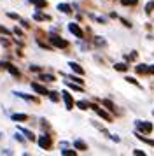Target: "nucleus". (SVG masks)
Here are the masks:
<instances>
[{
  "label": "nucleus",
  "mask_w": 154,
  "mask_h": 156,
  "mask_svg": "<svg viewBox=\"0 0 154 156\" xmlns=\"http://www.w3.org/2000/svg\"><path fill=\"white\" fill-rule=\"evenodd\" d=\"M49 41H51V44H53V46H56V48H61V49L68 46V42H67L65 39H61V37H58V35H51V37H49Z\"/></svg>",
  "instance_id": "f257e3e1"
},
{
  "label": "nucleus",
  "mask_w": 154,
  "mask_h": 156,
  "mask_svg": "<svg viewBox=\"0 0 154 156\" xmlns=\"http://www.w3.org/2000/svg\"><path fill=\"white\" fill-rule=\"evenodd\" d=\"M135 125H137V128H138L140 132H144V133L152 132V123H147V121H137Z\"/></svg>",
  "instance_id": "f03ea898"
},
{
  "label": "nucleus",
  "mask_w": 154,
  "mask_h": 156,
  "mask_svg": "<svg viewBox=\"0 0 154 156\" xmlns=\"http://www.w3.org/2000/svg\"><path fill=\"white\" fill-rule=\"evenodd\" d=\"M39 146H40L42 149H49L51 147V137H49V135H40V137H39Z\"/></svg>",
  "instance_id": "7ed1b4c3"
},
{
  "label": "nucleus",
  "mask_w": 154,
  "mask_h": 156,
  "mask_svg": "<svg viewBox=\"0 0 154 156\" xmlns=\"http://www.w3.org/2000/svg\"><path fill=\"white\" fill-rule=\"evenodd\" d=\"M91 109H93V111H95V112H96L98 116H102V118H103L105 121H110V119H112V118H110V114H109V112H105L103 109H100L98 105H91Z\"/></svg>",
  "instance_id": "20e7f679"
},
{
  "label": "nucleus",
  "mask_w": 154,
  "mask_h": 156,
  "mask_svg": "<svg viewBox=\"0 0 154 156\" xmlns=\"http://www.w3.org/2000/svg\"><path fill=\"white\" fill-rule=\"evenodd\" d=\"M68 30H70V32H72L75 37L82 39V30L79 28V25H77V23H70V25H68Z\"/></svg>",
  "instance_id": "39448f33"
},
{
  "label": "nucleus",
  "mask_w": 154,
  "mask_h": 156,
  "mask_svg": "<svg viewBox=\"0 0 154 156\" xmlns=\"http://www.w3.org/2000/svg\"><path fill=\"white\" fill-rule=\"evenodd\" d=\"M63 95V100H65V105H67V109H72V107H74V98H72V95H70L68 91H63L61 93Z\"/></svg>",
  "instance_id": "423d86ee"
},
{
  "label": "nucleus",
  "mask_w": 154,
  "mask_h": 156,
  "mask_svg": "<svg viewBox=\"0 0 154 156\" xmlns=\"http://www.w3.org/2000/svg\"><path fill=\"white\" fill-rule=\"evenodd\" d=\"M32 90H33V91H37L39 95H49L47 90H46L44 86H40L39 83H32Z\"/></svg>",
  "instance_id": "0eeeda50"
},
{
  "label": "nucleus",
  "mask_w": 154,
  "mask_h": 156,
  "mask_svg": "<svg viewBox=\"0 0 154 156\" xmlns=\"http://www.w3.org/2000/svg\"><path fill=\"white\" fill-rule=\"evenodd\" d=\"M68 67H70V69H72L74 72H75V74H81V76L84 74L82 67H81V65H77V63H74V62H70V63H68Z\"/></svg>",
  "instance_id": "6e6552de"
},
{
  "label": "nucleus",
  "mask_w": 154,
  "mask_h": 156,
  "mask_svg": "<svg viewBox=\"0 0 154 156\" xmlns=\"http://www.w3.org/2000/svg\"><path fill=\"white\" fill-rule=\"evenodd\" d=\"M58 11H61V12H65V14L72 12V9H70L68 4H58Z\"/></svg>",
  "instance_id": "1a4fd4ad"
},
{
  "label": "nucleus",
  "mask_w": 154,
  "mask_h": 156,
  "mask_svg": "<svg viewBox=\"0 0 154 156\" xmlns=\"http://www.w3.org/2000/svg\"><path fill=\"white\" fill-rule=\"evenodd\" d=\"M7 70L11 72V74H12L14 77H19V70H18V69H16V67H14V65H7Z\"/></svg>",
  "instance_id": "9d476101"
},
{
  "label": "nucleus",
  "mask_w": 154,
  "mask_h": 156,
  "mask_svg": "<svg viewBox=\"0 0 154 156\" xmlns=\"http://www.w3.org/2000/svg\"><path fill=\"white\" fill-rule=\"evenodd\" d=\"M40 81H46V83H53V81H54V76H51V74H40Z\"/></svg>",
  "instance_id": "9b49d317"
},
{
  "label": "nucleus",
  "mask_w": 154,
  "mask_h": 156,
  "mask_svg": "<svg viewBox=\"0 0 154 156\" xmlns=\"http://www.w3.org/2000/svg\"><path fill=\"white\" fill-rule=\"evenodd\" d=\"M12 119L14 121H26L28 116L26 114H12Z\"/></svg>",
  "instance_id": "f8f14e48"
},
{
  "label": "nucleus",
  "mask_w": 154,
  "mask_h": 156,
  "mask_svg": "<svg viewBox=\"0 0 154 156\" xmlns=\"http://www.w3.org/2000/svg\"><path fill=\"white\" fill-rule=\"evenodd\" d=\"M30 2L35 4L37 7H46V5H47V2H46V0H30Z\"/></svg>",
  "instance_id": "ddd939ff"
},
{
  "label": "nucleus",
  "mask_w": 154,
  "mask_h": 156,
  "mask_svg": "<svg viewBox=\"0 0 154 156\" xmlns=\"http://www.w3.org/2000/svg\"><path fill=\"white\" fill-rule=\"evenodd\" d=\"M21 132H23V133L26 135V139H28V140H35V135L32 133L30 130H25V128H21Z\"/></svg>",
  "instance_id": "4468645a"
},
{
  "label": "nucleus",
  "mask_w": 154,
  "mask_h": 156,
  "mask_svg": "<svg viewBox=\"0 0 154 156\" xmlns=\"http://www.w3.org/2000/svg\"><path fill=\"white\" fill-rule=\"evenodd\" d=\"M103 105H105V107H109V109H110V111H114V112H117V109H116V105L112 104L110 100H103Z\"/></svg>",
  "instance_id": "2eb2a0df"
},
{
  "label": "nucleus",
  "mask_w": 154,
  "mask_h": 156,
  "mask_svg": "<svg viewBox=\"0 0 154 156\" xmlns=\"http://www.w3.org/2000/svg\"><path fill=\"white\" fill-rule=\"evenodd\" d=\"M114 69H116L117 72H126L128 67H126V63H116V65H114Z\"/></svg>",
  "instance_id": "dca6fc26"
},
{
  "label": "nucleus",
  "mask_w": 154,
  "mask_h": 156,
  "mask_svg": "<svg viewBox=\"0 0 154 156\" xmlns=\"http://www.w3.org/2000/svg\"><path fill=\"white\" fill-rule=\"evenodd\" d=\"M35 20H37V21H44V20H49L46 14H42V12H35V16H33Z\"/></svg>",
  "instance_id": "f3484780"
},
{
  "label": "nucleus",
  "mask_w": 154,
  "mask_h": 156,
  "mask_svg": "<svg viewBox=\"0 0 154 156\" xmlns=\"http://www.w3.org/2000/svg\"><path fill=\"white\" fill-rule=\"evenodd\" d=\"M67 86L72 88V90H75V91H82V86H79L77 83H75V84H74V83H67Z\"/></svg>",
  "instance_id": "a211bd4d"
},
{
  "label": "nucleus",
  "mask_w": 154,
  "mask_h": 156,
  "mask_svg": "<svg viewBox=\"0 0 154 156\" xmlns=\"http://www.w3.org/2000/svg\"><path fill=\"white\" fill-rule=\"evenodd\" d=\"M63 156H75L77 151H72V149H65V151H61Z\"/></svg>",
  "instance_id": "6ab92c4d"
},
{
  "label": "nucleus",
  "mask_w": 154,
  "mask_h": 156,
  "mask_svg": "<svg viewBox=\"0 0 154 156\" xmlns=\"http://www.w3.org/2000/svg\"><path fill=\"white\" fill-rule=\"evenodd\" d=\"M77 107H79V109H82V111H86V109L91 107V105L88 104V102H77Z\"/></svg>",
  "instance_id": "aec40b11"
},
{
  "label": "nucleus",
  "mask_w": 154,
  "mask_h": 156,
  "mask_svg": "<svg viewBox=\"0 0 154 156\" xmlns=\"http://www.w3.org/2000/svg\"><path fill=\"white\" fill-rule=\"evenodd\" d=\"M75 147L77 149H88V146H86L82 140H75Z\"/></svg>",
  "instance_id": "412c9836"
},
{
  "label": "nucleus",
  "mask_w": 154,
  "mask_h": 156,
  "mask_svg": "<svg viewBox=\"0 0 154 156\" xmlns=\"http://www.w3.org/2000/svg\"><path fill=\"white\" fill-rule=\"evenodd\" d=\"M137 2H138V0H121V4H123V5H135Z\"/></svg>",
  "instance_id": "4be33fe9"
},
{
  "label": "nucleus",
  "mask_w": 154,
  "mask_h": 156,
  "mask_svg": "<svg viewBox=\"0 0 154 156\" xmlns=\"http://www.w3.org/2000/svg\"><path fill=\"white\" fill-rule=\"evenodd\" d=\"M152 9H154V2L151 0V2H147V4H145V12H151Z\"/></svg>",
  "instance_id": "5701e85b"
},
{
  "label": "nucleus",
  "mask_w": 154,
  "mask_h": 156,
  "mask_svg": "<svg viewBox=\"0 0 154 156\" xmlns=\"http://www.w3.org/2000/svg\"><path fill=\"white\" fill-rule=\"evenodd\" d=\"M137 72H142L144 74V72H149V69H147V65H138L137 67Z\"/></svg>",
  "instance_id": "b1692460"
},
{
  "label": "nucleus",
  "mask_w": 154,
  "mask_h": 156,
  "mask_svg": "<svg viewBox=\"0 0 154 156\" xmlns=\"http://www.w3.org/2000/svg\"><path fill=\"white\" fill-rule=\"evenodd\" d=\"M47 97L53 100V102H58V100H60V98H58V93H49Z\"/></svg>",
  "instance_id": "393cba45"
},
{
  "label": "nucleus",
  "mask_w": 154,
  "mask_h": 156,
  "mask_svg": "<svg viewBox=\"0 0 154 156\" xmlns=\"http://www.w3.org/2000/svg\"><path fill=\"white\" fill-rule=\"evenodd\" d=\"M18 97H21V98H26V100H35L33 97H28V95H25V93H16Z\"/></svg>",
  "instance_id": "a878e982"
},
{
  "label": "nucleus",
  "mask_w": 154,
  "mask_h": 156,
  "mask_svg": "<svg viewBox=\"0 0 154 156\" xmlns=\"http://www.w3.org/2000/svg\"><path fill=\"white\" fill-rule=\"evenodd\" d=\"M133 154H135V156H145V153H144V151H140V149H135V151H133Z\"/></svg>",
  "instance_id": "bb28decb"
},
{
  "label": "nucleus",
  "mask_w": 154,
  "mask_h": 156,
  "mask_svg": "<svg viewBox=\"0 0 154 156\" xmlns=\"http://www.w3.org/2000/svg\"><path fill=\"white\" fill-rule=\"evenodd\" d=\"M70 81H74V83H77V84H82V81L79 77H74V76H70Z\"/></svg>",
  "instance_id": "cd10ccee"
},
{
  "label": "nucleus",
  "mask_w": 154,
  "mask_h": 156,
  "mask_svg": "<svg viewBox=\"0 0 154 156\" xmlns=\"http://www.w3.org/2000/svg\"><path fill=\"white\" fill-rule=\"evenodd\" d=\"M140 139H142V140L144 142H147V144H151V146H154V140H149V139H145V137H142V135H138Z\"/></svg>",
  "instance_id": "c85d7f7f"
},
{
  "label": "nucleus",
  "mask_w": 154,
  "mask_h": 156,
  "mask_svg": "<svg viewBox=\"0 0 154 156\" xmlns=\"http://www.w3.org/2000/svg\"><path fill=\"white\" fill-rule=\"evenodd\" d=\"M0 34H4V35H9L11 32H9L7 28H4V27H0Z\"/></svg>",
  "instance_id": "c756f323"
},
{
  "label": "nucleus",
  "mask_w": 154,
  "mask_h": 156,
  "mask_svg": "<svg viewBox=\"0 0 154 156\" xmlns=\"http://www.w3.org/2000/svg\"><path fill=\"white\" fill-rule=\"evenodd\" d=\"M126 81H128V83H131V84H137V86H138V83H137L133 77H126Z\"/></svg>",
  "instance_id": "7c9ffc66"
},
{
  "label": "nucleus",
  "mask_w": 154,
  "mask_h": 156,
  "mask_svg": "<svg viewBox=\"0 0 154 156\" xmlns=\"http://www.w3.org/2000/svg\"><path fill=\"white\" fill-rule=\"evenodd\" d=\"M14 34H16V35H19V37L23 35V34H21V30H18V28H14Z\"/></svg>",
  "instance_id": "2f4dec72"
},
{
  "label": "nucleus",
  "mask_w": 154,
  "mask_h": 156,
  "mask_svg": "<svg viewBox=\"0 0 154 156\" xmlns=\"http://www.w3.org/2000/svg\"><path fill=\"white\" fill-rule=\"evenodd\" d=\"M149 72H151V74H154V65H152V69H151V67H149Z\"/></svg>",
  "instance_id": "473e14b6"
}]
</instances>
